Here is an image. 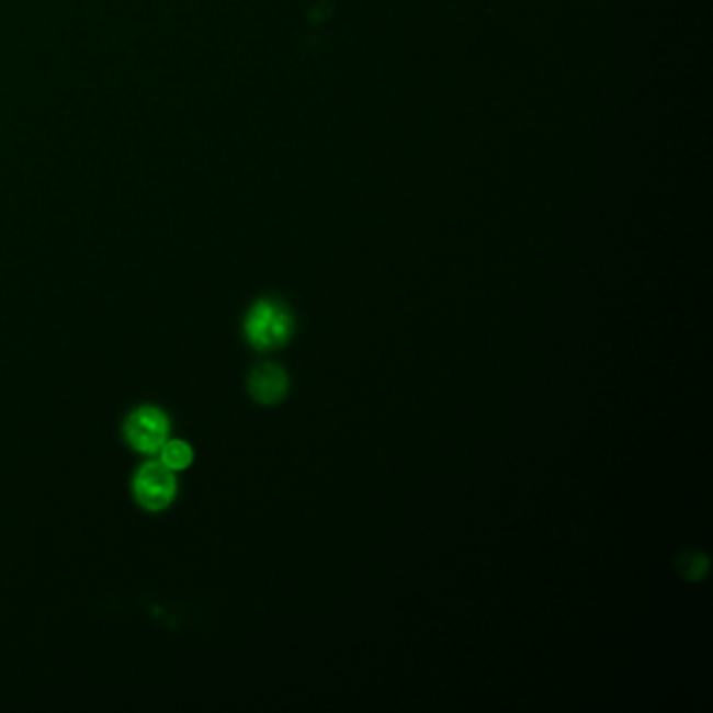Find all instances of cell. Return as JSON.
I'll list each match as a JSON object with an SVG mask.
<instances>
[{
	"mask_svg": "<svg viewBox=\"0 0 713 713\" xmlns=\"http://www.w3.org/2000/svg\"><path fill=\"white\" fill-rule=\"evenodd\" d=\"M244 335L247 343L260 352L281 350L295 335V316L283 299L262 297L249 308Z\"/></svg>",
	"mask_w": 713,
	"mask_h": 713,
	"instance_id": "1",
	"label": "cell"
},
{
	"mask_svg": "<svg viewBox=\"0 0 713 713\" xmlns=\"http://www.w3.org/2000/svg\"><path fill=\"white\" fill-rule=\"evenodd\" d=\"M133 494L145 511L159 513L168 509L179 494L177 473L161 461H147L134 473Z\"/></svg>",
	"mask_w": 713,
	"mask_h": 713,
	"instance_id": "2",
	"label": "cell"
},
{
	"mask_svg": "<svg viewBox=\"0 0 713 713\" xmlns=\"http://www.w3.org/2000/svg\"><path fill=\"white\" fill-rule=\"evenodd\" d=\"M170 419L159 406H138L124 423L128 446L140 454H157L170 440Z\"/></svg>",
	"mask_w": 713,
	"mask_h": 713,
	"instance_id": "3",
	"label": "cell"
},
{
	"mask_svg": "<svg viewBox=\"0 0 713 713\" xmlns=\"http://www.w3.org/2000/svg\"><path fill=\"white\" fill-rule=\"evenodd\" d=\"M249 396L264 406H274L290 394V375L274 362H262L247 377Z\"/></svg>",
	"mask_w": 713,
	"mask_h": 713,
	"instance_id": "4",
	"label": "cell"
},
{
	"mask_svg": "<svg viewBox=\"0 0 713 713\" xmlns=\"http://www.w3.org/2000/svg\"><path fill=\"white\" fill-rule=\"evenodd\" d=\"M157 454H159V461L166 467L172 468L174 473L191 467L193 461H195L193 448H191L189 442H184V440H168Z\"/></svg>",
	"mask_w": 713,
	"mask_h": 713,
	"instance_id": "5",
	"label": "cell"
},
{
	"mask_svg": "<svg viewBox=\"0 0 713 713\" xmlns=\"http://www.w3.org/2000/svg\"><path fill=\"white\" fill-rule=\"evenodd\" d=\"M678 574L689 581H701L708 571H710V561L703 553L697 551H684L680 557L676 558Z\"/></svg>",
	"mask_w": 713,
	"mask_h": 713,
	"instance_id": "6",
	"label": "cell"
}]
</instances>
